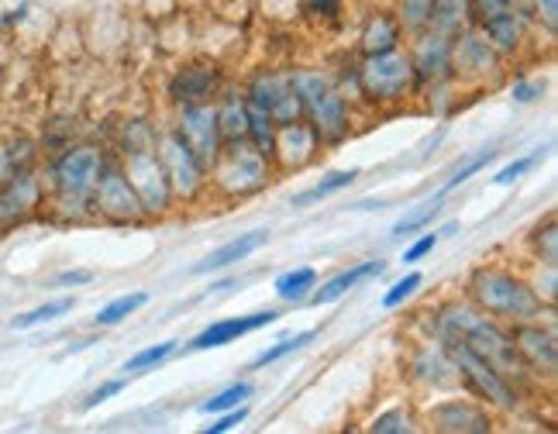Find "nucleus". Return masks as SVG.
Returning <instances> with one entry per match:
<instances>
[{
  "label": "nucleus",
  "mask_w": 558,
  "mask_h": 434,
  "mask_svg": "<svg viewBox=\"0 0 558 434\" xmlns=\"http://www.w3.org/2000/svg\"><path fill=\"white\" fill-rule=\"evenodd\" d=\"M432 338L441 345L462 341L472 352L483 355L500 376H507L513 386L521 389V397H527L531 389H542V379L531 373L521 352L513 349L510 328L500 321L486 317L480 308H472L469 300H448L438 311H432Z\"/></svg>",
  "instance_id": "nucleus-1"
},
{
  "label": "nucleus",
  "mask_w": 558,
  "mask_h": 434,
  "mask_svg": "<svg viewBox=\"0 0 558 434\" xmlns=\"http://www.w3.org/2000/svg\"><path fill=\"white\" fill-rule=\"evenodd\" d=\"M465 300L472 308H480L486 317L507 324V328L524 321L555 317V308L542 303V297L531 287V279L504 263H486L472 269L465 279Z\"/></svg>",
  "instance_id": "nucleus-2"
},
{
  "label": "nucleus",
  "mask_w": 558,
  "mask_h": 434,
  "mask_svg": "<svg viewBox=\"0 0 558 434\" xmlns=\"http://www.w3.org/2000/svg\"><path fill=\"white\" fill-rule=\"evenodd\" d=\"M293 91L300 94V107H304V121L317 132L320 145L338 148L341 142L352 138V100L335 86V80L320 70H293Z\"/></svg>",
  "instance_id": "nucleus-3"
},
{
  "label": "nucleus",
  "mask_w": 558,
  "mask_h": 434,
  "mask_svg": "<svg viewBox=\"0 0 558 434\" xmlns=\"http://www.w3.org/2000/svg\"><path fill=\"white\" fill-rule=\"evenodd\" d=\"M417 97L414 70L407 49H390L376 56H359L355 100L369 107H403Z\"/></svg>",
  "instance_id": "nucleus-4"
},
{
  "label": "nucleus",
  "mask_w": 558,
  "mask_h": 434,
  "mask_svg": "<svg viewBox=\"0 0 558 434\" xmlns=\"http://www.w3.org/2000/svg\"><path fill=\"white\" fill-rule=\"evenodd\" d=\"M272 159L255 152L248 142L245 145H228L221 148V156L210 162L207 177H210V193L218 201L228 204H242L248 197H259V193L272 183Z\"/></svg>",
  "instance_id": "nucleus-5"
},
{
  "label": "nucleus",
  "mask_w": 558,
  "mask_h": 434,
  "mask_svg": "<svg viewBox=\"0 0 558 434\" xmlns=\"http://www.w3.org/2000/svg\"><path fill=\"white\" fill-rule=\"evenodd\" d=\"M111 152L114 148H104L97 142H70L66 148L46 156L41 177H46L49 193L52 197H90Z\"/></svg>",
  "instance_id": "nucleus-6"
},
{
  "label": "nucleus",
  "mask_w": 558,
  "mask_h": 434,
  "mask_svg": "<svg viewBox=\"0 0 558 434\" xmlns=\"http://www.w3.org/2000/svg\"><path fill=\"white\" fill-rule=\"evenodd\" d=\"M448 355L456 362V373H459V389L469 397H476L480 403H486L489 410H497V414H518L524 407V397L521 389L513 386L507 376H500L497 369H493L483 355H476L462 341H452L445 345Z\"/></svg>",
  "instance_id": "nucleus-7"
},
{
  "label": "nucleus",
  "mask_w": 558,
  "mask_h": 434,
  "mask_svg": "<svg viewBox=\"0 0 558 434\" xmlns=\"http://www.w3.org/2000/svg\"><path fill=\"white\" fill-rule=\"evenodd\" d=\"M121 169L128 183L135 186L138 201H142V210L148 217V225L153 221H166L169 214H177V193H173V183H169L166 169L159 162V152L156 148H145V152H128V156H118Z\"/></svg>",
  "instance_id": "nucleus-8"
},
{
  "label": "nucleus",
  "mask_w": 558,
  "mask_h": 434,
  "mask_svg": "<svg viewBox=\"0 0 558 434\" xmlns=\"http://www.w3.org/2000/svg\"><path fill=\"white\" fill-rule=\"evenodd\" d=\"M49 201V186L38 166L14 169L8 180H0V238L41 221V210Z\"/></svg>",
  "instance_id": "nucleus-9"
},
{
  "label": "nucleus",
  "mask_w": 558,
  "mask_h": 434,
  "mask_svg": "<svg viewBox=\"0 0 558 434\" xmlns=\"http://www.w3.org/2000/svg\"><path fill=\"white\" fill-rule=\"evenodd\" d=\"M90 207H94V221H104V225H111V228L148 225L138 193H135L132 183H128V177H124V169H121L114 152H111V159H107L100 180H97V186L90 193Z\"/></svg>",
  "instance_id": "nucleus-10"
},
{
  "label": "nucleus",
  "mask_w": 558,
  "mask_h": 434,
  "mask_svg": "<svg viewBox=\"0 0 558 434\" xmlns=\"http://www.w3.org/2000/svg\"><path fill=\"white\" fill-rule=\"evenodd\" d=\"M156 152H159V162L166 169L169 183H173V193H177V204L183 207H193L201 204L204 197H210V177H207V166L193 156V148L173 132V128H159V142H156Z\"/></svg>",
  "instance_id": "nucleus-11"
},
{
  "label": "nucleus",
  "mask_w": 558,
  "mask_h": 434,
  "mask_svg": "<svg viewBox=\"0 0 558 434\" xmlns=\"http://www.w3.org/2000/svg\"><path fill=\"white\" fill-rule=\"evenodd\" d=\"M452 73L459 86H493L504 76V56L489 46L476 25L452 35Z\"/></svg>",
  "instance_id": "nucleus-12"
},
{
  "label": "nucleus",
  "mask_w": 558,
  "mask_h": 434,
  "mask_svg": "<svg viewBox=\"0 0 558 434\" xmlns=\"http://www.w3.org/2000/svg\"><path fill=\"white\" fill-rule=\"evenodd\" d=\"M411 70H414V86H417V97L424 94H435L441 86H452L456 73H452V38H445L438 32H421L411 38Z\"/></svg>",
  "instance_id": "nucleus-13"
},
{
  "label": "nucleus",
  "mask_w": 558,
  "mask_h": 434,
  "mask_svg": "<svg viewBox=\"0 0 558 434\" xmlns=\"http://www.w3.org/2000/svg\"><path fill=\"white\" fill-rule=\"evenodd\" d=\"M245 100L259 104L263 111L276 121V128L304 121V107H300V94L293 91V80L287 70H259L245 83Z\"/></svg>",
  "instance_id": "nucleus-14"
},
{
  "label": "nucleus",
  "mask_w": 558,
  "mask_h": 434,
  "mask_svg": "<svg viewBox=\"0 0 558 434\" xmlns=\"http://www.w3.org/2000/svg\"><path fill=\"white\" fill-rule=\"evenodd\" d=\"M225 86V73L218 62L210 59H193V62H183L173 73L166 76V86L162 94L169 100V107H186V104H204V100H214L221 94Z\"/></svg>",
  "instance_id": "nucleus-15"
},
{
  "label": "nucleus",
  "mask_w": 558,
  "mask_h": 434,
  "mask_svg": "<svg viewBox=\"0 0 558 434\" xmlns=\"http://www.w3.org/2000/svg\"><path fill=\"white\" fill-rule=\"evenodd\" d=\"M173 132L193 148V156H197L207 169L210 162L221 156V128H218V107L214 100H204V104H186V107H177V121L169 124Z\"/></svg>",
  "instance_id": "nucleus-16"
},
{
  "label": "nucleus",
  "mask_w": 558,
  "mask_h": 434,
  "mask_svg": "<svg viewBox=\"0 0 558 434\" xmlns=\"http://www.w3.org/2000/svg\"><path fill=\"white\" fill-rule=\"evenodd\" d=\"M421 424L441 434H489L493 431V410L476 397H445L424 410Z\"/></svg>",
  "instance_id": "nucleus-17"
},
{
  "label": "nucleus",
  "mask_w": 558,
  "mask_h": 434,
  "mask_svg": "<svg viewBox=\"0 0 558 434\" xmlns=\"http://www.w3.org/2000/svg\"><path fill=\"white\" fill-rule=\"evenodd\" d=\"M510 338L513 349L521 352L527 369L538 379L551 383L555 369H558V338H555V321H524V324H510Z\"/></svg>",
  "instance_id": "nucleus-18"
},
{
  "label": "nucleus",
  "mask_w": 558,
  "mask_h": 434,
  "mask_svg": "<svg viewBox=\"0 0 558 434\" xmlns=\"http://www.w3.org/2000/svg\"><path fill=\"white\" fill-rule=\"evenodd\" d=\"M407 376L417 386H427V389H438V394H448V389H459V373H456V362L448 355V349L441 341L427 338L421 345H414L411 355L403 362Z\"/></svg>",
  "instance_id": "nucleus-19"
},
{
  "label": "nucleus",
  "mask_w": 558,
  "mask_h": 434,
  "mask_svg": "<svg viewBox=\"0 0 558 434\" xmlns=\"http://www.w3.org/2000/svg\"><path fill=\"white\" fill-rule=\"evenodd\" d=\"M320 156H325V145H320L317 132L307 121H293V124L276 128L272 156H269L276 172H300L311 162H317Z\"/></svg>",
  "instance_id": "nucleus-20"
},
{
  "label": "nucleus",
  "mask_w": 558,
  "mask_h": 434,
  "mask_svg": "<svg viewBox=\"0 0 558 434\" xmlns=\"http://www.w3.org/2000/svg\"><path fill=\"white\" fill-rule=\"evenodd\" d=\"M279 311L266 308V311H252V314H239V317H221V321H214L207 324L204 331H197L190 338V352H210V349H228L231 341H239L252 331H263L269 328V324H276Z\"/></svg>",
  "instance_id": "nucleus-21"
},
{
  "label": "nucleus",
  "mask_w": 558,
  "mask_h": 434,
  "mask_svg": "<svg viewBox=\"0 0 558 434\" xmlns=\"http://www.w3.org/2000/svg\"><path fill=\"white\" fill-rule=\"evenodd\" d=\"M269 228H252V231H239L234 238H228L225 245L218 249H210L201 263H193L190 273L193 276H214V273H225V269H234V266H242L245 258H252L259 249L269 245Z\"/></svg>",
  "instance_id": "nucleus-22"
},
{
  "label": "nucleus",
  "mask_w": 558,
  "mask_h": 434,
  "mask_svg": "<svg viewBox=\"0 0 558 434\" xmlns=\"http://www.w3.org/2000/svg\"><path fill=\"white\" fill-rule=\"evenodd\" d=\"M386 273V258H362V263L341 269L338 276L325 279V284H317L314 293L307 297V303L314 308H328V303H338L341 297H349L355 287L369 284V279H379Z\"/></svg>",
  "instance_id": "nucleus-23"
},
{
  "label": "nucleus",
  "mask_w": 558,
  "mask_h": 434,
  "mask_svg": "<svg viewBox=\"0 0 558 434\" xmlns=\"http://www.w3.org/2000/svg\"><path fill=\"white\" fill-rule=\"evenodd\" d=\"M218 107V128H221V145H245L248 142V121H245V97L234 86H221V94L214 97Z\"/></svg>",
  "instance_id": "nucleus-24"
},
{
  "label": "nucleus",
  "mask_w": 558,
  "mask_h": 434,
  "mask_svg": "<svg viewBox=\"0 0 558 434\" xmlns=\"http://www.w3.org/2000/svg\"><path fill=\"white\" fill-rule=\"evenodd\" d=\"M403 32L397 25L393 11H373L366 21H362L359 32V56H376V52H390L400 49Z\"/></svg>",
  "instance_id": "nucleus-25"
},
{
  "label": "nucleus",
  "mask_w": 558,
  "mask_h": 434,
  "mask_svg": "<svg viewBox=\"0 0 558 434\" xmlns=\"http://www.w3.org/2000/svg\"><path fill=\"white\" fill-rule=\"evenodd\" d=\"M362 177V169H335V172H328V177H320L317 183H311L307 190H300V193H293L290 197V207L293 210H307V207H314V204H325V201H331V197H338L341 190H349L355 180Z\"/></svg>",
  "instance_id": "nucleus-26"
},
{
  "label": "nucleus",
  "mask_w": 558,
  "mask_h": 434,
  "mask_svg": "<svg viewBox=\"0 0 558 434\" xmlns=\"http://www.w3.org/2000/svg\"><path fill=\"white\" fill-rule=\"evenodd\" d=\"M317 284H320V276L314 266H293L272 279V293L283 303H307Z\"/></svg>",
  "instance_id": "nucleus-27"
},
{
  "label": "nucleus",
  "mask_w": 558,
  "mask_h": 434,
  "mask_svg": "<svg viewBox=\"0 0 558 434\" xmlns=\"http://www.w3.org/2000/svg\"><path fill=\"white\" fill-rule=\"evenodd\" d=\"M497 159H500V148H497V145H483V148H476V152H469V156L452 169V177H448V180L441 183V190L435 193V197H448V193H456V190L465 186L472 177H480V172H486Z\"/></svg>",
  "instance_id": "nucleus-28"
},
{
  "label": "nucleus",
  "mask_w": 558,
  "mask_h": 434,
  "mask_svg": "<svg viewBox=\"0 0 558 434\" xmlns=\"http://www.w3.org/2000/svg\"><path fill=\"white\" fill-rule=\"evenodd\" d=\"M76 311V297H56V300H46L38 303L32 311H21L11 317V331H32V328H41V324H56L59 317H66Z\"/></svg>",
  "instance_id": "nucleus-29"
},
{
  "label": "nucleus",
  "mask_w": 558,
  "mask_h": 434,
  "mask_svg": "<svg viewBox=\"0 0 558 434\" xmlns=\"http://www.w3.org/2000/svg\"><path fill=\"white\" fill-rule=\"evenodd\" d=\"M472 25V8H469V0H435V8H432V21H427V28L445 35V38H452L459 35L462 28Z\"/></svg>",
  "instance_id": "nucleus-30"
},
{
  "label": "nucleus",
  "mask_w": 558,
  "mask_h": 434,
  "mask_svg": "<svg viewBox=\"0 0 558 434\" xmlns=\"http://www.w3.org/2000/svg\"><path fill=\"white\" fill-rule=\"evenodd\" d=\"M159 142V128L148 118H128L118 128V142H114V156H128V152H145L156 148Z\"/></svg>",
  "instance_id": "nucleus-31"
},
{
  "label": "nucleus",
  "mask_w": 558,
  "mask_h": 434,
  "mask_svg": "<svg viewBox=\"0 0 558 434\" xmlns=\"http://www.w3.org/2000/svg\"><path fill=\"white\" fill-rule=\"evenodd\" d=\"M317 335H320L317 328H307V331H296V335H287V338L272 341L269 349H263L259 355L248 362V373H259V369H266V365H276V362H283V359H290L296 352H304Z\"/></svg>",
  "instance_id": "nucleus-32"
},
{
  "label": "nucleus",
  "mask_w": 558,
  "mask_h": 434,
  "mask_svg": "<svg viewBox=\"0 0 558 434\" xmlns=\"http://www.w3.org/2000/svg\"><path fill=\"white\" fill-rule=\"evenodd\" d=\"M145 303H148L145 290H132V293H121L114 300H107L104 308L94 314V328H118V324H124L132 314H138Z\"/></svg>",
  "instance_id": "nucleus-33"
},
{
  "label": "nucleus",
  "mask_w": 558,
  "mask_h": 434,
  "mask_svg": "<svg viewBox=\"0 0 558 434\" xmlns=\"http://www.w3.org/2000/svg\"><path fill=\"white\" fill-rule=\"evenodd\" d=\"M527 252H531L534 263L558 266V225H555V214H545L542 221L527 231Z\"/></svg>",
  "instance_id": "nucleus-34"
},
{
  "label": "nucleus",
  "mask_w": 558,
  "mask_h": 434,
  "mask_svg": "<svg viewBox=\"0 0 558 434\" xmlns=\"http://www.w3.org/2000/svg\"><path fill=\"white\" fill-rule=\"evenodd\" d=\"M445 214V197H435V201H427L421 207H414L411 214H403L400 221L390 228V238H407V234H421L432 228L438 217Z\"/></svg>",
  "instance_id": "nucleus-35"
},
{
  "label": "nucleus",
  "mask_w": 558,
  "mask_h": 434,
  "mask_svg": "<svg viewBox=\"0 0 558 434\" xmlns=\"http://www.w3.org/2000/svg\"><path fill=\"white\" fill-rule=\"evenodd\" d=\"M180 349L177 338H166V341H156V345H145V349H138L132 359L124 362V373L128 376H138V373H153V369H159L166 359H173Z\"/></svg>",
  "instance_id": "nucleus-36"
},
{
  "label": "nucleus",
  "mask_w": 558,
  "mask_h": 434,
  "mask_svg": "<svg viewBox=\"0 0 558 434\" xmlns=\"http://www.w3.org/2000/svg\"><path fill=\"white\" fill-rule=\"evenodd\" d=\"M432 8H435V0H397L393 17H397L403 38H414V35L427 32V21H432Z\"/></svg>",
  "instance_id": "nucleus-37"
},
{
  "label": "nucleus",
  "mask_w": 558,
  "mask_h": 434,
  "mask_svg": "<svg viewBox=\"0 0 558 434\" xmlns=\"http://www.w3.org/2000/svg\"><path fill=\"white\" fill-rule=\"evenodd\" d=\"M373 434H414L421 431V418L414 414V407H393V410H383L369 421Z\"/></svg>",
  "instance_id": "nucleus-38"
},
{
  "label": "nucleus",
  "mask_w": 558,
  "mask_h": 434,
  "mask_svg": "<svg viewBox=\"0 0 558 434\" xmlns=\"http://www.w3.org/2000/svg\"><path fill=\"white\" fill-rule=\"evenodd\" d=\"M255 394V383L252 379H234L231 386H225L221 394H214L201 403V414H221V410H231L239 403H248V397Z\"/></svg>",
  "instance_id": "nucleus-39"
},
{
  "label": "nucleus",
  "mask_w": 558,
  "mask_h": 434,
  "mask_svg": "<svg viewBox=\"0 0 558 434\" xmlns=\"http://www.w3.org/2000/svg\"><path fill=\"white\" fill-rule=\"evenodd\" d=\"M345 14V0H300V17H307L311 25H338Z\"/></svg>",
  "instance_id": "nucleus-40"
},
{
  "label": "nucleus",
  "mask_w": 558,
  "mask_h": 434,
  "mask_svg": "<svg viewBox=\"0 0 558 434\" xmlns=\"http://www.w3.org/2000/svg\"><path fill=\"white\" fill-rule=\"evenodd\" d=\"M421 287H424V273H417V269H414V273L400 276L397 284L383 293V300H379V303H383V311H397V308H403V303L411 300Z\"/></svg>",
  "instance_id": "nucleus-41"
},
{
  "label": "nucleus",
  "mask_w": 558,
  "mask_h": 434,
  "mask_svg": "<svg viewBox=\"0 0 558 434\" xmlns=\"http://www.w3.org/2000/svg\"><path fill=\"white\" fill-rule=\"evenodd\" d=\"M542 156H545V148H538V152H527V156H518L513 162H507L504 169L493 172V180H489V183H493V186H513V183H518L521 177H527V172L542 162Z\"/></svg>",
  "instance_id": "nucleus-42"
},
{
  "label": "nucleus",
  "mask_w": 558,
  "mask_h": 434,
  "mask_svg": "<svg viewBox=\"0 0 558 434\" xmlns=\"http://www.w3.org/2000/svg\"><path fill=\"white\" fill-rule=\"evenodd\" d=\"M534 293L542 297V303H548V308H555L558 300V266H545V263H534V273L527 276Z\"/></svg>",
  "instance_id": "nucleus-43"
},
{
  "label": "nucleus",
  "mask_w": 558,
  "mask_h": 434,
  "mask_svg": "<svg viewBox=\"0 0 558 434\" xmlns=\"http://www.w3.org/2000/svg\"><path fill=\"white\" fill-rule=\"evenodd\" d=\"M438 242H441V234H438V231H432V228H427V231H421V234L414 238V242L403 249L400 263H403V266H417V263H424V258H427V255H432V252L438 249Z\"/></svg>",
  "instance_id": "nucleus-44"
},
{
  "label": "nucleus",
  "mask_w": 558,
  "mask_h": 434,
  "mask_svg": "<svg viewBox=\"0 0 558 434\" xmlns=\"http://www.w3.org/2000/svg\"><path fill=\"white\" fill-rule=\"evenodd\" d=\"M245 421H248V403H239L231 410H221V414H210V424H204L201 434H228Z\"/></svg>",
  "instance_id": "nucleus-45"
},
{
  "label": "nucleus",
  "mask_w": 558,
  "mask_h": 434,
  "mask_svg": "<svg viewBox=\"0 0 558 434\" xmlns=\"http://www.w3.org/2000/svg\"><path fill=\"white\" fill-rule=\"evenodd\" d=\"M510 97H513V104H538L545 97V80L518 76L510 83Z\"/></svg>",
  "instance_id": "nucleus-46"
},
{
  "label": "nucleus",
  "mask_w": 558,
  "mask_h": 434,
  "mask_svg": "<svg viewBox=\"0 0 558 434\" xmlns=\"http://www.w3.org/2000/svg\"><path fill=\"white\" fill-rule=\"evenodd\" d=\"M128 389V379H107V383H100V386H94L90 394H87V400H83L80 407L83 410H97L100 403H107V400H114V397H121Z\"/></svg>",
  "instance_id": "nucleus-47"
},
{
  "label": "nucleus",
  "mask_w": 558,
  "mask_h": 434,
  "mask_svg": "<svg viewBox=\"0 0 558 434\" xmlns=\"http://www.w3.org/2000/svg\"><path fill=\"white\" fill-rule=\"evenodd\" d=\"M534 8V25H542L548 38L558 35V0H531Z\"/></svg>",
  "instance_id": "nucleus-48"
},
{
  "label": "nucleus",
  "mask_w": 558,
  "mask_h": 434,
  "mask_svg": "<svg viewBox=\"0 0 558 434\" xmlns=\"http://www.w3.org/2000/svg\"><path fill=\"white\" fill-rule=\"evenodd\" d=\"M97 279V273L94 269H62V273H56L52 276V287H59V290H70V287H90Z\"/></svg>",
  "instance_id": "nucleus-49"
},
{
  "label": "nucleus",
  "mask_w": 558,
  "mask_h": 434,
  "mask_svg": "<svg viewBox=\"0 0 558 434\" xmlns=\"http://www.w3.org/2000/svg\"><path fill=\"white\" fill-rule=\"evenodd\" d=\"M28 11H32V4H17V8L4 11V14H0V28H4V32H14V28L21 25V21L28 17Z\"/></svg>",
  "instance_id": "nucleus-50"
},
{
  "label": "nucleus",
  "mask_w": 558,
  "mask_h": 434,
  "mask_svg": "<svg viewBox=\"0 0 558 434\" xmlns=\"http://www.w3.org/2000/svg\"><path fill=\"white\" fill-rule=\"evenodd\" d=\"M435 231H438L441 238H452V234L462 231V225H459V221H448V225H441V228H435Z\"/></svg>",
  "instance_id": "nucleus-51"
},
{
  "label": "nucleus",
  "mask_w": 558,
  "mask_h": 434,
  "mask_svg": "<svg viewBox=\"0 0 558 434\" xmlns=\"http://www.w3.org/2000/svg\"><path fill=\"white\" fill-rule=\"evenodd\" d=\"M94 341H97V338H80L76 345H70V352H83V349H90Z\"/></svg>",
  "instance_id": "nucleus-52"
}]
</instances>
